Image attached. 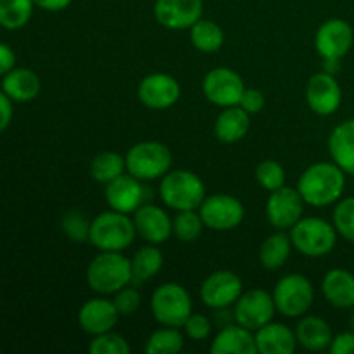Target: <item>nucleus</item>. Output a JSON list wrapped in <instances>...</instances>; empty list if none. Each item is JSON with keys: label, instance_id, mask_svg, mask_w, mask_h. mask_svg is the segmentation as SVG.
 Masks as SVG:
<instances>
[{"label": "nucleus", "instance_id": "f257e3e1", "mask_svg": "<svg viewBox=\"0 0 354 354\" xmlns=\"http://www.w3.org/2000/svg\"><path fill=\"white\" fill-rule=\"evenodd\" d=\"M296 189L310 206L328 207L344 194L346 173L334 161L315 162L304 169L297 180Z\"/></svg>", "mask_w": 354, "mask_h": 354}, {"label": "nucleus", "instance_id": "f03ea898", "mask_svg": "<svg viewBox=\"0 0 354 354\" xmlns=\"http://www.w3.org/2000/svg\"><path fill=\"white\" fill-rule=\"evenodd\" d=\"M86 283L99 296L116 294L127 286H133L130 259L116 251H100L86 266Z\"/></svg>", "mask_w": 354, "mask_h": 354}, {"label": "nucleus", "instance_id": "7ed1b4c3", "mask_svg": "<svg viewBox=\"0 0 354 354\" xmlns=\"http://www.w3.org/2000/svg\"><path fill=\"white\" fill-rule=\"evenodd\" d=\"M159 197L175 211L199 209L206 199V185L197 173L190 169H169L159 183Z\"/></svg>", "mask_w": 354, "mask_h": 354}, {"label": "nucleus", "instance_id": "20e7f679", "mask_svg": "<svg viewBox=\"0 0 354 354\" xmlns=\"http://www.w3.org/2000/svg\"><path fill=\"white\" fill-rule=\"evenodd\" d=\"M137 237L133 218L120 211H104L90 225L88 242L99 251L121 252L130 248Z\"/></svg>", "mask_w": 354, "mask_h": 354}, {"label": "nucleus", "instance_id": "39448f33", "mask_svg": "<svg viewBox=\"0 0 354 354\" xmlns=\"http://www.w3.org/2000/svg\"><path fill=\"white\" fill-rule=\"evenodd\" d=\"M124 161L127 173L142 182H152L162 178L171 169L173 154L162 142L144 140L128 149Z\"/></svg>", "mask_w": 354, "mask_h": 354}, {"label": "nucleus", "instance_id": "423d86ee", "mask_svg": "<svg viewBox=\"0 0 354 354\" xmlns=\"http://www.w3.org/2000/svg\"><path fill=\"white\" fill-rule=\"evenodd\" d=\"M294 249L308 258H322L334 251L337 244V230L324 218H301L289 230Z\"/></svg>", "mask_w": 354, "mask_h": 354}, {"label": "nucleus", "instance_id": "0eeeda50", "mask_svg": "<svg viewBox=\"0 0 354 354\" xmlns=\"http://www.w3.org/2000/svg\"><path fill=\"white\" fill-rule=\"evenodd\" d=\"M151 311L158 324L180 328L192 315V297L180 283H162L152 292Z\"/></svg>", "mask_w": 354, "mask_h": 354}, {"label": "nucleus", "instance_id": "6e6552de", "mask_svg": "<svg viewBox=\"0 0 354 354\" xmlns=\"http://www.w3.org/2000/svg\"><path fill=\"white\" fill-rule=\"evenodd\" d=\"M272 296L277 313L286 318H301L313 306L315 289L310 279L304 275L289 273L277 282Z\"/></svg>", "mask_w": 354, "mask_h": 354}, {"label": "nucleus", "instance_id": "1a4fd4ad", "mask_svg": "<svg viewBox=\"0 0 354 354\" xmlns=\"http://www.w3.org/2000/svg\"><path fill=\"white\" fill-rule=\"evenodd\" d=\"M199 214L206 228L216 232L234 230L244 221L245 209L241 199L230 194H214L206 196L199 206Z\"/></svg>", "mask_w": 354, "mask_h": 354}, {"label": "nucleus", "instance_id": "9d476101", "mask_svg": "<svg viewBox=\"0 0 354 354\" xmlns=\"http://www.w3.org/2000/svg\"><path fill=\"white\" fill-rule=\"evenodd\" d=\"M354 45V30L341 17H330L318 26L315 35V48L322 61H342Z\"/></svg>", "mask_w": 354, "mask_h": 354}, {"label": "nucleus", "instance_id": "9b49d317", "mask_svg": "<svg viewBox=\"0 0 354 354\" xmlns=\"http://www.w3.org/2000/svg\"><path fill=\"white\" fill-rule=\"evenodd\" d=\"M244 292V286L237 273L230 270H216L209 273L201 283L199 297L211 310L232 308Z\"/></svg>", "mask_w": 354, "mask_h": 354}, {"label": "nucleus", "instance_id": "f8f14e48", "mask_svg": "<svg viewBox=\"0 0 354 354\" xmlns=\"http://www.w3.org/2000/svg\"><path fill=\"white\" fill-rule=\"evenodd\" d=\"M245 88L242 76L230 68L211 69L203 80L204 97L218 107L239 106Z\"/></svg>", "mask_w": 354, "mask_h": 354}, {"label": "nucleus", "instance_id": "ddd939ff", "mask_svg": "<svg viewBox=\"0 0 354 354\" xmlns=\"http://www.w3.org/2000/svg\"><path fill=\"white\" fill-rule=\"evenodd\" d=\"M275 311L273 296L263 289H251L248 292H242L237 303L234 304L235 324L242 325L251 332H256L270 324L275 317Z\"/></svg>", "mask_w": 354, "mask_h": 354}, {"label": "nucleus", "instance_id": "4468645a", "mask_svg": "<svg viewBox=\"0 0 354 354\" xmlns=\"http://www.w3.org/2000/svg\"><path fill=\"white\" fill-rule=\"evenodd\" d=\"M304 199L296 187H280L270 192L266 201V218L277 230H290L304 214Z\"/></svg>", "mask_w": 354, "mask_h": 354}, {"label": "nucleus", "instance_id": "2eb2a0df", "mask_svg": "<svg viewBox=\"0 0 354 354\" xmlns=\"http://www.w3.org/2000/svg\"><path fill=\"white\" fill-rule=\"evenodd\" d=\"M137 95L138 100L149 109L165 111L178 102L182 86L178 80L168 73H151L140 80Z\"/></svg>", "mask_w": 354, "mask_h": 354}, {"label": "nucleus", "instance_id": "dca6fc26", "mask_svg": "<svg viewBox=\"0 0 354 354\" xmlns=\"http://www.w3.org/2000/svg\"><path fill=\"white\" fill-rule=\"evenodd\" d=\"M147 197V187L142 180L135 178L130 173H123L116 180L106 183V189H104V199L109 209L127 214H133L142 204L149 203Z\"/></svg>", "mask_w": 354, "mask_h": 354}, {"label": "nucleus", "instance_id": "f3484780", "mask_svg": "<svg viewBox=\"0 0 354 354\" xmlns=\"http://www.w3.org/2000/svg\"><path fill=\"white\" fill-rule=\"evenodd\" d=\"M306 102L318 116H332L342 104V88L335 75L315 73L306 83Z\"/></svg>", "mask_w": 354, "mask_h": 354}, {"label": "nucleus", "instance_id": "a211bd4d", "mask_svg": "<svg viewBox=\"0 0 354 354\" xmlns=\"http://www.w3.org/2000/svg\"><path fill=\"white\" fill-rule=\"evenodd\" d=\"M203 0H156L154 17L166 30H190L203 17Z\"/></svg>", "mask_w": 354, "mask_h": 354}, {"label": "nucleus", "instance_id": "6ab92c4d", "mask_svg": "<svg viewBox=\"0 0 354 354\" xmlns=\"http://www.w3.org/2000/svg\"><path fill=\"white\" fill-rule=\"evenodd\" d=\"M131 218L137 235H140L147 244H165L173 235V218H169V214L158 204H142Z\"/></svg>", "mask_w": 354, "mask_h": 354}, {"label": "nucleus", "instance_id": "aec40b11", "mask_svg": "<svg viewBox=\"0 0 354 354\" xmlns=\"http://www.w3.org/2000/svg\"><path fill=\"white\" fill-rule=\"evenodd\" d=\"M120 313L113 301L106 297L88 299L78 311V325L85 334L100 335L111 332L120 322Z\"/></svg>", "mask_w": 354, "mask_h": 354}, {"label": "nucleus", "instance_id": "412c9836", "mask_svg": "<svg viewBox=\"0 0 354 354\" xmlns=\"http://www.w3.org/2000/svg\"><path fill=\"white\" fill-rule=\"evenodd\" d=\"M256 348L261 354H294L297 349L296 332L286 324L270 322L254 332Z\"/></svg>", "mask_w": 354, "mask_h": 354}, {"label": "nucleus", "instance_id": "4be33fe9", "mask_svg": "<svg viewBox=\"0 0 354 354\" xmlns=\"http://www.w3.org/2000/svg\"><path fill=\"white\" fill-rule=\"evenodd\" d=\"M322 294L330 306L351 310L354 306V275L346 268H332L322 280Z\"/></svg>", "mask_w": 354, "mask_h": 354}, {"label": "nucleus", "instance_id": "5701e85b", "mask_svg": "<svg viewBox=\"0 0 354 354\" xmlns=\"http://www.w3.org/2000/svg\"><path fill=\"white\" fill-rule=\"evenodd\" d=\"M211 353L213 354H256L254 332L248 330L239 324H230L220 328L211 342Z\"/></svg>", "mask_w": 354, "mask_h": 354}, {"label": "nucleus", "instance_id": "b1692460", "mask_svg": "<svg viewBox=\"0 0 354 354\" xmlns=\"http://www.w3.org/2000/svg\"><path fill=\"white\" fill-rule=\"evenodd\" d=\"M328 154L346 175L354 176V118L342 121L332 130Z\"/></svg>", "mask_w": 354, "mask_h": 354}, {"label": "nucleus", "instance_id": "393cba45", "mask_svg": "<svg viewBox=\"0 0 354 354\" xmlns=\"http://www.w3.org/2000/svg\"><path fill=\"white\" fill-rule=\"evenodd\" d=\"M251 128V114L241 106L221 107L214 121V137L223 144H235L248 135Z\"/></svg>", "mask_w": 354, "mask_h": 354}, {"label": "nucleus", "instance_id": "a878e982", "mask_svg": "<svg viewBox=\"0 0 354 354\" xmlns=\"http://www.w3.org/2000/svg\"><path fill=\"white\" fill-rule=\"evenodd\" d=\"M296 339L297 346L308 349V351H325L330 348L332 339V328L324 318L315 317V315H304L301 317L299 324L296 325Z\"/></svg>", "mask_w": 354, "mask_h": 354}, {"label": "nucleus", "instance_id": "bb28decb", "mask_svg": "<svg viewBox=\"0 0 354 354\" xmlns=\"http://www.w3.org/2000/svg\"><path fill=\"white\" fill-rule=\"evenodd\" d=\"M2 90L10 100L30 102L37 99L41 90L40 76L28 68H14L3 75Z\"/></svg>", "mask_w": 354, "mask_h": 354}, {"label": "nucleus", "instance_id": "cd10ccee", "mask_svg": "<svg viewBox=\"0 0 354 354\" xmlns=\"http://www.w3.org/2000/svg\"><path fill=\"white\" fill-rule=\"evenodd\" d=\"M131 263V275H133V286L147 282L159 275L165 265V256L161 249L156 244H147L138 249L130 259Z\"/></svg>", "mask_w": 354, "mask_h": 354}, {"label": "nucleus", "instance_id": "c85d7f7f", "mask_svg": "<svg viewBox=\"0 0 354 354\" xmlns=\"http://www.w3.org/2000/svg\"><path fill=\"white\" fill-rule=\"evenodd\" d=\"M292 241L286 232H275L263 241L259 248V263L266 270H280L290 258L292 252Z\"/></svg>", "mask_w": 354, "mask_h": 354}, {"label": "nucleus", "instance_id": "c756f323", "mask_svg": "<svg viewBox=\"0 0 354 354\" xmlns=\"http://www.w3.org/2000/svg\"><path fill=\"white\" fill-rule=\"evenodd\" d=\"M190 41L194 47L204 54H214L220 50L225 44V31L213 19L201 17L192 28H190Z\"/></svg>", "mask_w": 354, "mask_h": 354}, {"label": "nucleus", "instance_id": "7c9ffc66", "mask_svg": "<svg viewBox=\"0 0 354 354\" xmlns=\"http://www.w3.org/2000/svg\"><path fill=\"white\" fill-rule=\"evenodd\" d=\"M123 173H127V161L120 152L104 151L90 162V176L102 185L113 182Z\"/></svg>", "mask_w": 354, "mask_h": 354}, {"label": "nucleus", "instance_id": "2f4dec72", "mask_svg": "<svg viewBox=\"0 0 354 354\" xmlns=\"http://www.w3.org/2000/svg\"><path fill=\"white\" fill-rule=\"evenodd\" d=\"M33 0H0V26L21 30L33 16Z\"/></svg>", "mask_w": 354, "mask_h": 354}, {"label": "nucleus", "instance_id": "473e14b6", "mask_svg": "<svg viewBox=\"0 0 354 354\" xmlns=\"http://www.w3.org/2000/svg\"><path fill=\"white\" fill-rule=\"evenodd\" d=\"M185 346V337L176 327H165L152 332L145 341L147 354H178Z\"/></svg>", "mask_w": 354, "mask_h": 354}, {"label": "nucleus", "instance_id": "72a5a7b5", "mask_svg": "<svg viewBox=\"0 0 354 354\" xmlns=\"http://www.w3.org/2000/svg\"><path fill=\"white\" fill-rule=\"evenodd\" d=\"M204 221L199 211H176L173 218V235L182 242H194L201 237L204 230Z\"/></svg>", "mask_w": 354, "mask_h": 354}, {"label": "nucleus", "instance_id": "f704fd0d", "mask_svg": "<svg viewBox=\"0 0 354 354\" xmlns=\"http://www.w3.org/2000/svg\"><path fill=\"white\" fill-rule=\"evenodd\" d=\"M332 225L344 241L354 244V197H341L334 204Z\"/></svg>", "mask_w": 354, "mask_h": 354}, {"label": "nucleus", "instance_id": "c9c22d12", "mask_svg": "<svg viewBox=\"0 0 354 354\" xmlns=\"http://www.w3.org/2000/svg\"><path fill=\"white\" fill-rule=\"evenodd\" d=\"M90 225L92 220H88L86 214L80 209H69L68 213L62 214V232L75 242H88Z\"/></svg>", "mask_w": 354, "mask_h": 354}, {"label": "nucleus", "instance_id": "e433bc0d", "mask_svg": "<svg viewBox=\"0 0 354 354\" xmlns=\"http://www.w3.org/2000/svg\"><path fill=\"white\" fill-rule=\"evenodd\" d=\"M256 180L268 192L286 185V169L275 159H265L256 166Z\"/></svg>", "mask_w": 354, "mask_h": 354}, {"label": "nucleus", "instance_id": "4c0bfd02", "mask_svg": "<svg viewBox=\"0 0 354 354\" xmlns=\"http://www.w3.org/2000/svg\"><path fill=\"white\" fill-rule=\"evenodd\" d=\"M90 354H130L131 348L123 335L116 332H106V334L93 335L88 344Z\"/></svg>", "mask_w": 354, "mask_h": 354}, {"label": "nucleus", "instance_id": "58836bf2", "mask_svg": "<svg viewBox=\"0 0 354 354\" xmlns=\"http://www.w3.org/2000/svg\"><path fill=\"white\" fill-rule=\"evenodd\" d=\"M113 303L114 306H116L120 317H131V315L137 313L138 308H140L142 296L137 290V287H131L130 283V286L123 287V289L118 290V292L114 294Z\"/></svg>", "mask_w": 354, "mask_h": 354}, {"label": "nucleus", "instance_id": "ea45409f", "mask_svg": "<svg viewBox=\"0 0 354 354\" xmlns=\"http://www.w3.org/2000/svg\"><path fill=\"white\" fill-rule=\"evenodd\" d=\"M183 332L192 341H204L209 337L211 330H213V322L203 313H192L183 324Z\"/></svg>", "mask_w": 354, "mask_h": 354}, {"label": "nucleus", "instance_id": "a19ab883", "mask_svg": "<svg viewBox=\"0 0 354 354\" xmlns=\"http://www.w3.org/2000/svg\"><path fill=\"white\" fill-rule=\"evenodd\" d=\"M265 95H263L261 90L258 88H245L244 90V95H242L241 104L239 106L242 109L248 111L249 114H258L261 113L263 107H265Z\"/></svg>", "mask_w": 354, "mask_h": 354}, {"label": "nucleus", "instance_id": "79ce46f5", "mask_svg": "<svg viewBox=\"0 0 354 354\" xmlns=\"http://www.w3.org/2000/svg\"><path fill=\"white\" fill-rule=\"evenodd\" d=\"M328 349L332 354H354V332H341V334L334 335Z\"/></svg>", "mask_w": 354, "mask_h": 354}, {"label": "nucleus", "instance_id": "37998d69", "mask_svg": "<svg viewBox=\"0 0 354 354\" xmlns=\"http://www.w3.org/2000/svg\"><path fill=\"white\" fill-rule=\"evenodd\" d=\"M12 114H14L12 100L6 95L3 90H0V133H2V131L10 124V121H12Z\"/></svg>", "mask_w": 354, "mask_h": 354}, {"label": "nucleus", "instance_id": "c03bdc74", "mask_svg": "<svg viewBox=\"0 0 354 354\" xmlns=\"http://www.w3.org/2000/svg\"><path fill=\"white\" fill-rule=\"evenodd\" d=\"M14 68H16V54L9 45L0 41V76L7 75Z\"/></svg>", "mask_w": 354, "mask_h": 354}, {"label": "nucleus", "instance_id": "a18cd8bd", "mask_svg": "<svg viewBox=\"0 0 354 354\" xmlns=\"http://www.w3.org/2000/svg\"><path fill=\"white\" fill-rule=\"evenodd\" d=\"M33 2L35 6L47 10V12H61L71 6L73 0H33Z\"/></svg>", "mask_w": 354, "mask_h": 354}, {"label": "nucleus", "instance_id": "49530a36", "mask_svg": "<svg viewBox=\"0 0 354 354\" xmlns=\"http://www.w3.org/2000/svg\"><path fill=\"white\" fill-rule=\"evenodd\" d=\"M324 71L330 73V75H337L341 71V61H332V59H327L324 61Z\"/></svg>", "mask_w": 354, "mask_h": 354}, {"label": "nucleus", "instance_id": "de8ad7c7", "mask_svg": "<svg viewBox=\"0 0 354 354\" xmlns=\"http://www.w3.org/2000/svg\"><path fill=\"white\" fill-rule=\"evenodd\" d=\"M349 327L354 332V306L351 308V315H349Z\"/></svg>", "mask_w": 354, "mask_h": 354}]
</instances>
